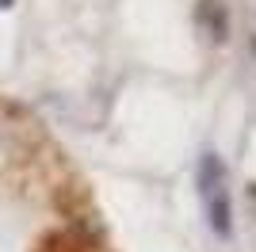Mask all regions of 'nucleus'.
<instances>
[{"mask_svg": "<svg viewBox=\"0 0 256 252\" xmlns=\"http://www.w3.org/2000/svg\"><path fill=\"white\" fill-rule=\"evenodd\" d=\"M199 191H203V206H206V222L218 237H230L234 230V210H230V191L222 180V160L218 157H203L199 168Z\"/></svg>", "mask_w": 256, "mask_h": 252, "instance_id": "nucleus-1", "label": "nucleus"}, {"mask_svg": "<svg viewBox=\"0 0 256 252\" xmlns=\"http://www.w3.org/2000/svg\"><path fill=\"white\" fill-rule=\"evenodd\" d=\"M0 8H12V0H0Z\"/></svg>", "mask_w": 256, "mask_h": 252, "instance_id": "nucleus-2", "label": "nucleus"}]
</instances>
